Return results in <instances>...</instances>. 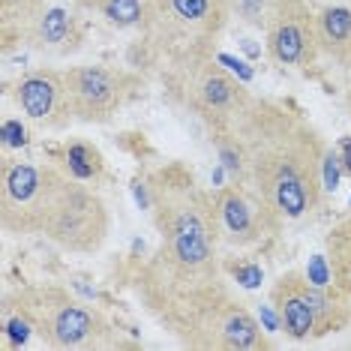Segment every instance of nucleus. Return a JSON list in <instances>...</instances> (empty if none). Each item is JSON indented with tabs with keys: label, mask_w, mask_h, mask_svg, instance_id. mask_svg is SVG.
Returning a JSON list of instances; mask_svg holds the SVG:
<instances>
[{
	"label": "nucleus",
	"mask_w": 351,
	"mask_h": 351,
	"mask_svg": "<svg viewBox=\"0 0 351 351\" xmlns=\"http://www.w3.org/2000/svg\"><path fill=\"white\" fill-rule=\"evenodd\" d=\"M222 132L241 150L243 183L267 198L285 222L322 207L327 145L306 117L276 99L250 97Z\"/></svg>",
	"instance_id": "f257e3e1"
},
{
	"label": "nucleus",
	"mask_w": 351,
	"mask_h": 351,
	"mask_svg": "<svg viewBox=\"0 0 351 351\" xmlns=\"http://www.w3.org/2000/svg\"><path fill=\"white\" fill-rule=\"evenodd\" d=\"M0 228L15 237H45L75 255H93L108 241L111 213L102 195L54 162L3 159Z\"/></svg>",
	"instance_id": "f03ea898"
},
{
	"label": "nucleus",
	"mask_w": 351,
	"mask_h": 351,
	"mask_svg": "<svg viewBox=\"0 0 351 351\" xmlns=\"http://www.w3.org/2000/svg\"><path fill=\"white\" fill-rule=\"evenodd\" d=\"M145 313L195 351H261L274 348L252 309L222 276H180L147 258L135 276Z\"/></svg>",
	"instance_id": "7ed1b4c3"
},
{
	"label": "nucleus",
	"mask_w": 351,
	"mask_h": 351,
	"mask_svg": "<svg viewBox=\"0 0 351 351\" xmlns=\"http://www.w3.org/2000/svg\"><path fill=\"white\" fill-rule=\"evenodd\" d=\"M150 219L159 234L154 258L180 276H222V241L217 228L213 193L198 183L183 162H165L145 180Z\"/></svg>",
	"instance_id": "20e7f679"
},
{
	"label": "nucleus",
	"mask_w": 351,
	"mask_h": 351,
	"mask_svg": "<svg viewBox=\"0 0 351 351\" xmlns=\"http://www.w3.org/2000/svg\"><path fill=\"white\" fill-rule=\"evenodd\" d=\"M3 315H21L45 348L90 351L117 346V330L106 313L54 282L10 291L3 298Z\"/></svg>",
	"instance_id": "39448f33"
},
{
	"label": "nucleus",
	"mask_w": 351,
	"mask_h": 351,
	"mask_svg": "<svg viewBox=\"0 0 351 351\" xmlns=\"http://www.w3.org/2000/svg\"><path fill=\"white\" fill-rule=\"evenodd\" d=\"M231 19L228 0H154L141 30L145 63L159 75L169 66L213 58Z\"/></svg>",
	"instance_id": "423d86ee"
},
{
	"label": "nucleus",
	"mask_w": 351,
	"mask_h": 351,
	"mask_svg": "<svg viewBox=\"0 0 351 351\" xmlns=\"http://www.w3.org/2000/svg\"><path fill=\"white\" fill-rule=\"evenodd\" d=\"M159 82L165 87V99L183 114L195 117L207 130V135L228 130L237 111L252 97L246 84L237 82V75L222 69L213 58L169 66L159 73Z\"/></svg>",
	"instance_id": "0eeeda50"
},
{
	"label": "nucleus",
	"mask_w": 351,
	"mask_h": 351,
	"mask_svg": "<svg viewBox=\"0 0 351 351\" xmlns=\"http://www.w3.org/2000/svg\"><path fill=\"white\" fill-rule=\"evenodd\" d=\"M274 315L294 342L322 339L351 324V313L330 282H315L303 270H285L270 285Z\"/></svg>",
	"instance_id": "6e6552de"
},
{
	"label": "nucleus",
	"mask_w": 351,
	"mask_h": 351,
	"mask_svg": "<svg viewBox=\"0 0 351 351\" xmlns=\"http://www.w3.org/2000/svg\"><path fill=\"white\" fill-rule=\"evenodd\" d=\"M66 73V93L69 108L78 123H108L135 99L141 78L123 66L111 63H84L69 66Z\"/></svg>",
	"instance_id": "1a4fd4ad"
},
{
	"label": "nucleus",
	"mask_w": 351,
	"mask_h": 351,
	"mask_svg": "<svg viewBox=\"0 0 351 351\" xmlns=\"http://www.w3.org/2000/svg\"><path fill=\"white\" fill-rule=\"evenodd\" d=\"M213 207H217L219 241L222 246H234V250L265 246L285 226L282 213L246 183L228 180L226 186L213 189Z\"/></svg>",
	"instance_id": "9d476101"
},
{
	"label": "nucleus",
	"mask_w": 351,
	"mask_h": 351,
	"mask_svg": "<svg viewBox=\"0 0 351 351\" xmlns=\"http://www.w3.org/2000/svg\"><path fill=\"white\" fill-rule=\"evenodd\" d=\"M6 97L27 123L43 132H60L75 121L69 108L66 73L54 66H36L6 84Z\"/></svg>",
	"instance_id": "9b49d317"
},
{
	"label": "nucleus",
	"mask_w": 351,
	"mask_h": 351,
	"mask_svg": "<svg viewBox=\"0 0 351 351\" xmlns=\"http://www.w3.org/2000/svg\"><path fill=\"white\" fill-rule=\"evenodd\" d=\"M265 51L282 69H313L318 60L315 12L306 0H276L265 25Z\"/></svg>",
	"instance_id": "f8f14e48"
},
{
	"label": "nucleus",
	"mask_w": 351,
	"mask_h": 351,
	"mask_svg": "<svg viewBox=\"0 0 351 351\" xmlns=\"http://www.w3.org/2000/svg\"><path fill=\"white\" fill-rule=\"evenodd\" d=\"M78 43H82V25H78V19L69 10H63V6L49 3L43 10V15L36 19V25L30 27L25 45L43 54H69L78 49Z\"/></svg>",
	"instance_id": "ddd939ff"
},
{
	"label": "nucleus",
	"mask_w": 351,
	"mask_h": 351,
	"mask_svg": "<svg viewBox=\"0 0 351 351\" xmlns=\"http://www.w3.org/2000/svg\"><path fill=\"white\" fill-rule=\"evenodd\" d=\"M318 51L330 58L337 66L351 69V6L327 3L315 12Z\"/></svg>",
	"instance_id": "4468645a"
},
{
	"label": "nucleus",
	"mask_w": 351,
	"mask_h": 351,
	"mask_svg": "<svg viewBox=\"0 0 351 351\" xmlns=\"http://www.w3.org/2000/svg\"><path fill=\"white\" fill-rule=\"evenodd\" d=\"M49 6V0H0V39H3V54L27 43L30 27Z\"/></svg>",
	"instance_id": "2eb2a0df"
},
{
	"label": "nucleus",
	"mask_w": 351,
	"mask_h": 351,
	"mask_svg": "<svg viewBox=\"0 0 351 351\" xmlns=\"http://www.w3.org/2000/svg\"><path fill=\"white\" fill-rule=\"evenodd\" d=\"M90 12L117 30H145L154 12V0H90Z\"/></svg>",
	"instance_id": "dca6fc26"
},
{
	"label": "nucleus",
	"mask_w": 351,
	"mask_h": 351,
	"mask_svg": "<svg viewBox=\"0 0 351 351\" xmlns=\"http://www.w3.org/2000/svg\"><path fill=\"white\" fill-rule=\"evenodd\" d=\"M66 165L69 171L75 174V178H97L102 171V159H99V150L90 147L87 141H73V145L66 147Z\"/></svg>",
	"instance_id": "f3484780"
},
{
	"label": "nucleus",
	"mask_w": 351,
	"mask_h": 351,
	"mask_svg": "<svg viewBox=\"0 0 351 351\" xmlns=\"http://www.w3.org/2000/svg\"><path fill=\"white\" fill-rule=\"evenodd\" d=\"M327 267H330V285L337 289L346 309L351 313V255L327 252Z\"/></svg>",
	"instance_id": "a211bd4d"
},
{
	"label": "nucleus",
	"mask_w": 351,
	"mask_h": 351,
	"mask_svg": "<svg viewBox=\"0 0 351 351\" xmlns=\"http://www.w3.org/2000/svg\"><path fill=\"white\" fill-rule=\"evenodd\" d=\"M25 145V126L21 121H6L3 123V147H19Z\"/></svg>",
	"instance_id": "6ab92c4d"
},
{
	"label": "nucleus",
	"mask_w": 351,
	"mask_h": 351,
	"mask_svg": "<svg viewBox=\"0 0 351 351\" xmlns=\"http://www.w3.org/2000/svg\"><path fill=\"white\" fill-rule=\"evenodd\" d=\"M231 270V267H226ZM231 274L237 276V282H243V285H258L261 282V270L258 267H234Z\"/></svg>",
	"instance_id": "aec40b11"
},
{
	"label": "nucleus",
	"mask_w": 351,
	"mask_h": 351,
	"mask_svg": "<svg viewBox=\"0 0 351 351\" xmlns=\"http://www.w3.org/2000/svg\"><path fill=\"white\" fill-rule=\"evenodd\" d=\"M342 165H346V171L351 174V138L342 141Z\"/></svg>",
	"instance_id": "412c9836"
},
{
	"label": "nucleus",
	"mask_w": 351,
	"mask_h": 351,
	"mask_svg": "<svg viewBox=\"0 0 351 351\" xmlns=\"http://www.w3.org/2000/svg\"><path fill=\"white\" fill-rule=\"evenodd\" d=\"M63 3H73L78 10H90V0H63Z\"/></svg>",
	"instance_id": "4be33fe9"
},
{
	"label": "nucleus",
	"mask_w": 351,
	"mask_h": 351,
	"mask_svg": "<svg viewBox=\"0 0 351 351\" xmlns=\"http://www.w3.org/2000/svg\"><path fill=\"white\" fill-rule=\"evenodd\" d=\"M346 111H348V121H351V78H348V87H346Z\"/></svg>",
	"instance_id": "5701e85b"
}]
</instances>
